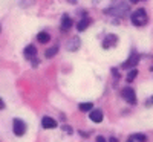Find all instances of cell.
<instances>
[{
	"label": "cell",
	"mask_w": 153,
	"mask_h": 142,
	"mask_svg": "<svg viewBox=\"0 0 153 142\" xmlns=\"http://www.w3.org/2000/svg\"><path fill=\"white\" fill-rule=\"evenodd\" d=\"M97 142H106V139L103 136H97Z\"/></svg>",
	"instance_id": "20"
},
{
	"label": "cell",
	"mask_w": 153,
	"mask_h": 142,
	"mask_svg": "<svg viewBox=\"0 0 153 142\" xmlns=\"http://www.w3.org/2000/svg\"><path fill=\"white\" fill-rule=\"evenodd\" d=\"M129 2H130V3H138L139 0H129Z\"/></svg>",
	"instance_id": "24"
},
{
	"label": "cell",
	"mask_w": 153,
	"mask_h": 142,
	"mask_svg": "<svg viewBox=\"0 0 153 142\" xmlns=\"http://www.w3.org/2000/svg\"><path fill=\"white\" fill-rule=\"evenodd\" d=\"M69 2H71V3H75V2H76V0H69Z\"/></svg>",
	"instance_id": "25"
},
{
	"label": "cell",
	"mask_w": 153,
	"mask_h": 142,
	"mask_svg": "<svg viewBox=\"0 0 153 142\" xmlns=\"http://www.w3.org/2000/svg\"><path fill=\"white\" fill-rule=\"evenodd\" d=\"M123 98L126 99V102H129V104H136V95H135V90L132 87H126L123 89V92H121Z\"/></svg>",
	"instance_id": "4"
},
{
	"label": "cell",
	"mask_w": 153,
	"mask_h": 142,
	"mask_svg": "<svg viewBox=\"0 0 153 142\" xmlns=\"http://www.w3.org/2000/svg\"><path fill=\"white\" fill-rule=\"evenodd\" d=\"M57 52H58V46H54V47H49V49H46L45 55H46L48 58H52V57H55V55H57Z\"/></svg>",
	"instance_id": "14"
},
{
	"label": "cell",
	"mask_w": 153,
	"mask_h": 142,
	"mask_svg": "<svg viewBox=\"0 0 153 142\" xmlns=\"http://www.w3.org/2000/svg\"><path fill=\"white\" fill-rule=\"evenodd\" d=\"M130 20H132V23L135 24V26H144V24H147V21H149V16H147L146 9L139 8V9L132 12Z\"/></svg>",
	"instance_id": "2"
},
{
	"label": "cell",
	"mask_w": 153,
	"mask_h": 142,
	"mask_svg": "<svg viewBox=\"0 0 153 142\" xmlns=\"http://www.w3.org/2000/svg\"><path fill=\"white\" fill-rule=\"evenodd\" d=\"M89 118H91L95 124H98V122H101V121L104 119V115H103V112H101L100 109H95V110H92V112H91Z\"/></svg>",
	"instance_id": "8"
},
{
	"label": "cell",
	"mask_w": 153,
	"mask_h": 142,
	"mask_svg": "<svg viewBox=\"0 0 153 142\" xmlns=\"http://www.w3.org/2000/svg\"><path fill=\"white\" fill-rule=\"evenodd\" d=\"M12 132H14L16 136H23L26 133V124H25V121H22L19 118L12 119Z\"/></svg>",
	"instance_id": "3"
},
{
	"label": "cell",
	"mask_w": 153,
	"mask_h": 142,
	"mask_svg": "<svg viewBox=\"0 0 153 142\" xmlns=\"http://www.w3.org/2000/svg\"><path fill=\"white\" fill-rule=\"evenodd\" d=\"M138 63H139V55L132 54L129 60L123 63V66H121V67H123V69H135V67L138 66Z\"/></svg>",
	"instance_id": "5"
},
{
	"label": "cell",
	"mask_w": 153,
	"mask_h": 142,
	"mask_svg": "<svg viewBox=\"0 0 153 142\" xmlns=\"http://www.w3.org/2000/svg\"><path fill=\"white\" fill-rule=\"evenodd\" d=\"M78 107H80V110H81V112H89V110H92L94 104H92V102H81V104H80Z\"/></svg>",
	"instance_id": "15"
},
{
	"label": "cell",
	"mask_w": 153,
	"mask_h": 142,
	"mask_svg": "<svg viewBox=\"0 0 153 142\" xmlns=\"http://www.w3.org/2000/svg\"><path fill=\"white\" fill-rule=\"evenodd\" d=\"M61 128H63V130H66L69 135H72V127H69V125H63Z\"/></svg>",
	"instance_id": "19"
},
{
	"label": "cell",
	"mask_w": 153,
	"mask_h": 142,
	"mask_svg": "<svg viewBox=\"0 0 153 142\" xmlns=\"http://www.w3.org/2000/svg\"><path fill=\"white\" fill-rule=\"evenodd\" d=\"M80 44H81V40H80V38H78V37H72L71 40H69V43H68L66 47H68V50H71V52H75V50L80 47Z\"/></svg>",
	"instance_id": "9"
},
{
	"label": "cell",
	"mask_w": 153,
	"mask_h": 142,
	"mask_svg": "<svg viewBox=\"0 0 153 142\" xmlns=\"http://www.w3.org/2000/svg\"><path fill=\"white\" fill-rule=\"evenodd\" d=\"M152 106H153V96L149 98V99L146 101V107H152Z\"/></svg>",
	"instance_id": "18"
},
{
	"label": "cell",
	"mask_w": 153,
	"mask_h": 142,
	"mask_svg": "<svg viewBox=\"0 0 153 142\" xmlns=\"http://www.w3.org/2000/svg\"><path fill=\"white\" fill-rule=\"evenodd\" d=\"M109 142H118V139H117V138H113V136H112V138L109 139Z\"/></svg>",
	"instance_id": "22"
},
{
	"label": "cell",
	"mask_w": 153,
	"mask_h": 142,
	"mask_svg": "<svg viewBox=\"0 0 153 142\" xmlns=\"http://www.w3.org/2000/svg\"><path fill=\"white\" fill-rule=\"evenodd\" d=\"M37 40L40 41L42 44H46V43L51 41V35H49L48 32H40V34L37 35Z\"/></svg>",
	"instance_id": "13"
},
{
	"label": "cell",
	"mask_w": 153,
	"mask_h": 142,
	"mask_svg": "<svg viewBox=\"0 0 153 142\" xmlns=\"http://www.w3.org/2000/svg\"><path fill=\"white\" fill-rule=\"evenodd\" d=\"M130 138H133V139L138 141V142H147V136L143 135V133H135V135H132Z\"/></svg>",
	"instance_id": "16"
},
{
	"label": "cell",
	"mask_w": 153,
	"mask_h": 142,
	"mask_svg": "<svg viewBox=\"0 0 153 142\" xmlns=\"http://www.w3.org/2000/svg\"><path fill=\"white\" fill-rule=\"evenodd\" d=\"M91 18H89V17H84V18H81L80 21H78V24H76V29H78V31H84L87 26H89V24H91Z\"/></svg>",
	"instance_id": "12"
},
{
	"label": "cell",
	"mask_w": 153,
	"mask_h": 142,
	"mask_svg": "<svg viewBox=\"0 0 153 142\" xmlns=\"http://www.w3.org/2000/svg\"><path fill=\"white\" fill-rule=\"evenodd\" d=\"M150 70H152V72H153V67H150Z\"/></svg>",
	"instance_id": "26"
},
{
	"label": "cell",
	"mask_w": 153,
	"mask_h": 142,
	"mask_svg": "<svg viewBox=\"0 0 153 142\" xmlns=\"http://www.w3.org/2000/svg\"><path fill=\"white\" fill-rule=\"evenodd\" d=\"M2 109H5V101L0 98V110H2Z\"/></svg>",
	"instance_id": "21"
},
{
	"label": "cell",
	"mask_w": 153,
	"mask_h": 142,
	"mask_svg": "<svg viewBox=\"0 0 153 142\" xmlns=\"http://www.w3.org/2000/svg\"><path fill=\"white\" fill-rule=\"evenodd\" d=\"M127 11H129V5L124 3V2H117L106 9V14H110V16H115V17H124Z\"/></svg>",
	"instance_id": "1"
},
{
	"label": "cell",
	"mask_w": 153,
	"mask_h": 142,
	"mask_svg": "<svg viewBox=\"0 0 153 142\" xmlns=\"http://www.w3.org/2000/svg\"><path fill=\"white\" fill-rule=\"evenodd\" d=\"M117 41H118V37L115 35V34H109V35H106V38L103 40V47L104 49H109V47L117 44Z\"/></svg>",
	"instance_id": "6"
},
{
	"label": "cell",
	"mask_w": 153,
	"mask_h": 142,
	"mask_svg": "<svg viewBox=\"0 0 153 142\" xmlns=\"http://www.w3.org/2000/svg\"><path fill=\"white\" fill-rule=\"evenodd\" d=\"M42 127L43 128H55L57 127V121L52 119L51 116H45V118L42 119Z\"/></svg>",
	"instance_id": "11"
},
{
	"label": "cell",
	"mask_w": 153,
	"mask_h": 142,
	"mask_svg": "<svg viewBox=\"0 0 153 142\" xmlns=\"http://www.w3.org/2000/svg\"><path fill=\"white\" fill-rule=\"evenodd\" d=\"M126 142H138V141H135V139H133V138H129V139H127V141H126Z\"/></svg>",
	"instance_id": "23"
},
{
	"label": "cell",
	"mask_w": 153,
	"mask_h": 142,
	"mask_svg": "<svg viewBox=\"0 0 153 142\" xmlns=\"http://www.w3.org/2000/svg\"><path fill=\"white\" fill-rule=\"evenodd\" d=\"M72 24H74V21H72V18L68 16V14H65L63 16V18H61V31H68V29H71L72 28Z\"/></svg>",
	"instance_id": "10"
},
{
	"label": "cell",
	"mask_w": 153,
	"mask_h": 142,
	"mask_svg": "<svg viewBox=\"0 0 153 142\" xmlns=\"http://www.w3.org/2000/svg\"><path fill=\"white\" fill-rule=\"evenodd\" d=\"M138 75V69H132L129 73H127V81L129 83H132L133 80H135V76Z\"/></svg>",
	"instance_id": "17"
},
{
	"label": "cell",
	"mask_w": 153,
	"mask_h": 142,
	"mask_svg": "<svg viewBox=\"0 0 153 142\" xmlns=\"http://www.w3.org/2000/svg\"><path fill=\"white\" fill-rule=\"evenodd\" d=\"M25 58L26 60H34L37 57V47L34 44H28V47H25Z\"/></svg>",
	"instance_id": "7"
}]
</instances>
